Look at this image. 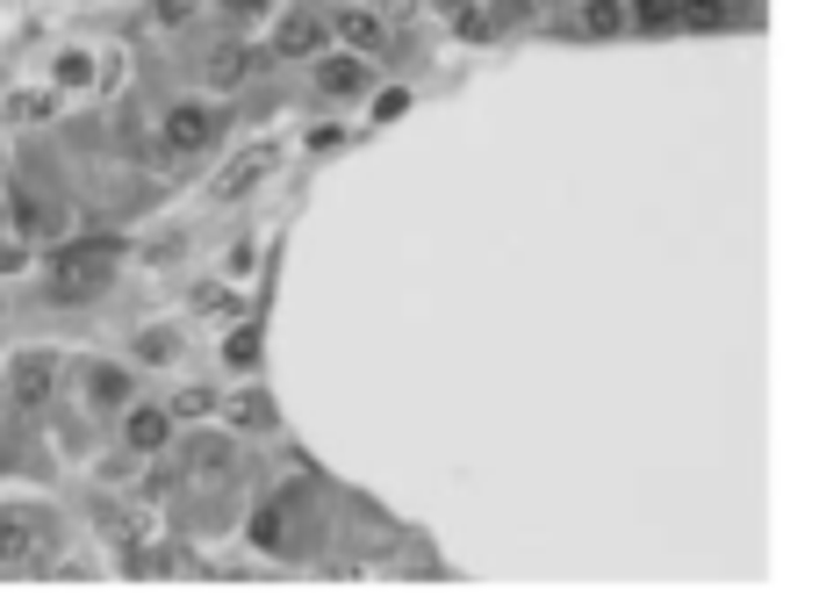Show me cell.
<instances>
[{"instance_id":"cell-1","label":"cell","mask_w":819,"mask_h":604,"mask_svg":"<svg viewBox=\"0 0 819 604\" xmlns=\"http://www.w3.org/2000/svg\"><path fill=\"white\" fill-rule=\"evenodd\" d=\"M109 266H115V245H109V238L65 245V252L51 260V295H94L101 281H109Z\"/></svg>"},{"instance_id":"cell-13","label":"cell","mask_w":819,"mask_h":604,"mask_svg":"<svg viewBox=\"0 0 819 604\" xmlns=\"http://www.w3.org/2000/svg\"><path fill=\"white\" fill-rule=\"evenodd\" d=\"M683 14H690V22H726V0H690Z\"/></svg>"},{"instance_id":"cell-14","label":"cell","mask_w":819,"mask_h":604,"mask_svg":"<svg viewBox=\"0 0 819 604\" xmlns=\"http://www.w3.org/2000/svg\"><path fill=\"white\" fill-rule=\"evenodd\" d=\"M446 8H453V0H446Z\"/></svg>"},{"instance_id":"cell-8","label":"cell","mask_w":819,"mask_h":604,"mask_svg":"<svg viewBox=\"0 0 819 604\" xmlns=\"http://www.w3.org/2000/svg\"><path fill=\"white\" fill-rule=\"evenodd\" d=\"M130 440L136 446H165V411H136L130 417Z\"/></svg>"},{"instance_id":"cell-3","label":"cell","mask_w":819,"mask_h":604,"mask_svg":"<svg viewBox=\"0 0 819 604\" xmlns=\"http://www.w3.org/2000/svg\"><path fill=\"white\" fill-rule=\"evenodd\" d=\"M209 138H216V115H209V109H194V101L165 115V144H173V151H202Z\"/></svg>"},{"instance_id":"cell-7","label":"cell","mask_w":819,"mask_h":604,"mask_svg":"<svg viewBox=\"0 0 819 604\" xmlns=\"http://www.w3.org/2000/svg\"><path fill=\"white\" fill-rule=\"evenodd\" d=\"M43 374H51V360H22L14 368V403H43Z\"/></svg>"},{"instance_id":"cell-9","label":"cell","mask_w":819,"mask_h":604,"mask_svg":"<svg viewBox=\"0 0 819 604\" xmlns=\"http://www.w3.org/2000/svg\"><path fill=\"white\" fill-rule=\"evenodd\" d=\"M583 22L597 29V37H611V29L626 22V8H618V0H589V8H583Z\"/></svg>"},{"instance_id":"cell-10","label":"cell","mask_w":819,"mask_h":604,"mask_svg":"<svg viewBox=\"0 0 819 604\" xmlns=\"http://www.w3.org/2000/svg\"><path fill=\"white\" fill-rule=\"evenodd\" d=\"M633 14H640V22L655 29V22H676V14H683V0H640V8H633Z\"/></svg>"},{"instance_id":"cell-12","label":"cell","mask_w":819,"mask_h":604,"mask_svg":"<svg viewBox=\"0 0 819 604\" xmlns=\"http://www.w3.org/2000/svg\"><path fill=\"white\" fill-rule=\"evenodd\" d=\"M231 417H237V425H266V403H260V396H237Z\"/></svg>"},{"instance_id":"cell-5","label":"cell","mask_w":819,"mask_h":604,"mask_svg":"<svg viewBox=\"0 0 819 604\" xmlns=\"http://www.w3.org/2000/svg\"><path fill=\"white\" fill-rule=\"evenodd\" d=\"M338 37H345V43H360V51H382V22H374V14H360V8H353V14H338Z\"/></svg>"},{"instance_id":"cell-6","label":"cell","mask_w":819,"mask_h":604,"mask_svg":"<svg viewBox=\"0 0 819 604\" xmlns=\"http://www.w3.org/2000/svg\"><path fill=\"white\" fill-rule=\"evenodd\" d=\"M316 43H324V29H316L310 14H287L281 22V51H316Z\"/></svg>"},{"instance_id":"cell-2","label":"cell","mask_w":819,"mask_h":604,"mask_svg":"<svg viewBox=\"0 0 819 604\" xmlns=\"http://www.w3.org/2000/svg\"><path fill=\"white\" fill-rule=\"evenodd\" d=\"M37 547H43L37 511H0V562H37Z\"/></svg>"},{"instance_id":"cell-11","label":"cell","mask_w":819,"mask_h":604,"mask_svg":"<svg viewBox=\"0 0 819 604\" xmlns=\"http://www.w3.org/2000/svg\"><path fill=\"white\" fill-rule=\"evenodd\" d=\"M231 360H237V368H252V360H260V331H237V339H231Z\"/></svg>"},{"instance_id":"cell-4","label":"cell","mask_w":819,"mask_h":604,"mask_svg":"<svg viewBox=\"0 0 819 604\" xmlns=\"http://www.w3.org/2000/svg\"><path fill=\"white\" fill-rule=\"evenodd\" d=\"M316 80H324V94H353V87L367 80V66H360V58H331V66L316 72Z\"/></svg>"}]
</instances>
